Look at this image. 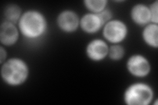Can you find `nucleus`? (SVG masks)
<instances>
[{
	"label": "nucleus",
	"instance_id": "nucleus-15",
	"mask_svg": "<svg viewBox=\"0 0 158 105\" xmlns=\"http://www.w3.org/2000/svg\"><path fill=\"white\" fill-rule=\"evenodd\" d=\"M148 7H149L150 13L151 22L158 24V1L156 0L150 6H148Z\"/></svg>",
	"mask_w": 158,
	"mask_h": 105
},
{
	"label": "nucleus",
	"instance_id": "nucleus-14",
	"mask_svg": "<svg viewBox=\"0 0 158 105\" xmlns=\"http://www.w3.org/2000/svg\"><path fill=\"white\" fill-rule=\"evenodd\" d=\"M125 49L121 44H111L107 57L113 61H119L125 57Z\"/></svg>",
	"mask_w": 158,
	"mask_h": 105
},
{
	"label": "nucleus",
	"instance_id": "nucleus-6",
	"mask_svg": "<svg viewBox=\"0 0 158 105\" xmlns=\"http://www.w3.org/2000/svg\"><path fill=\"white\" fill-rule=\"evenodd\" d=\"M56 23L59 29L63 33L73 34L79 28L80 17L73 10H63L58 14Z\"/></svg>",
	"mask_w": 158,
	"mask_h": 105
},
{
	"label": "nucleus",
	"instance_id": "nucleus-1",
	"mask_svg": "<svg viewBox=\"0 0 158 105\" xmlns=\"http://www.w3.org/2000/svg\"><path fill=\"white\" fill-rule=\"evenodd\" d=\"M17 26L22 36L34 40L44 36L48 30V23L46 16L41 11L30 9L23 12Z\"/></svg>",
	"mask_w": 158,
	"mask_h": 105
},
{
	"label": "nucleus",
	"instance_id": "nucleus-3",
	"mask_svg": "<svg viewBox=\"0 0 158 105\" xmlns=\"http://www.w3.org/2000/svg\"><path fill=\"white\" fill-rule=\"evenodd\" d=\"M154 99V89L149 84L144 82L129 85L123 93V101L127 105H149Z\"/></svg>",
	"mask_w": 158,
	"mask_h": 105
},
{
	"label": "nucleus",
	"instance_id": "nucleus-10",
	"mask_svg": "<svg viewBox=\"0 0 158 105\" xmlns=\"http://www.w3.org/2000/svg\"><path fill=\"white\" fill-rule=\"evenodd\" d=\"M130 17L132 21L139 26L144 27L151 23L149 7L144 3H137L131 9Z\"/></svg>",
	"mask_w": 158,
	"mask_h": 105
},
{
	"label": "nucleus",
	"instance_id": "nucleus-4",
	"mask_svg": "<svg viewBox=\"0 0 158 105\" xmlns=\"http://www.w3.org/2000/svg\"><path fill=\"white\" fill-rule=\"evenodd\" d=\"M103 39L110 44H121L128 34L127 24L120 19L112 18L102 29Z\"/></svg>",
	"mask_w": 158,
	"mask_h": 105
},
{
	"label": "nucleus",
	"instance_id": "nucleus-5",
	"mask_svg": "<svg viewBox=\"0 0 158 105\" xmlns=\"http://www.w3.org/2000/svg\"><path fill=\"white\" fill-rule=\"evenodd\" d=\"M126 68L132 76L138 78L147 77L151 72V64L148 59L142 54H133L127 61Z\"/></svg>",
	"mask_w": 158,
	"mask_h": 105
},
{
	"label": "nucleus",
	"instance_id": "nucleus-8",
	"mask_svg": "<svg viewBox=\"0 0 158 105\" xmlns=\"http://www.w3.org/2000/svg\"><path fill=\"white\" fill-rule=\"evenodd\" d=\"M20 34L17 24L3 21L0 25L1 46L6 47L15 45L19 40Z\"/></svg>",
	"mask_w": 158,
	"mask_h": 105
},
{
	"label": "nucleus",
	"instance_id": "nucleus-16",
	"mask_svg": "<svg viewBox=\"0 0 158 105\" xmlns=\"http://www.w3.org/2000/svg\"><path fill=\"white\" fill-rule=\"evenodd\" d=\"M98 14L100 17L102 21L104 23V24L113 18V13L107 7L103 10V11H102L101 13H98Z\"/></svg>",
	"mask_w": 158,
	"mask_h": 105
},
{
	"label": "nucleus",
	"instance_id": "nucleus-12",
	"mask_svg": "<svg viewBox=\"0 0 158 105\" xmlns=\"http://www.w3.org/2000/svg\"><path fill=\"white\" fill-rule=\"evenodd\" d=\"M23 13L21 7L16 3H9L6 6L3 11L4 21L17 24Z\"/></svg>",
	"mask_w": 158,
	"mask_h": 105
},
{
	"label": "nucleus",
	"instance_id": "nucleus-11",
	"mask_svg": "<svg viewBox=\"0 0 158 105\" xmlns=\"http://www.w3.org/2000/svg\"><path fill=\"white\" fill-rule=\"evenodd\" d=\"M142 40L148 47H158V24L149 23L143 27L142 32Z\"/></svg>",
	"mask_w": 158,
	"mask_h": 105
},
{
	"label": "nucleus",
	"instance_id": "nucleus-17",
	"mask_svg": "<svg viewBox=\"0 0 158 105\" xmlns=\"http://www.w3.org/2000/svg\"><path fill=\"white\" fill-rule=\"evenodd\" d=\"M7 59V50L4 46H0V64L3 63Z\"/></svg>",
	"mask_w": 158,
	"mask_h": 105
},
{
	"label": "nucleus",
	"instance_id": "nucleus-13",
	"mask_svg": "<svg viewBox=\"0 0 158 105\" xmlns=\"http://www.w3.org/2000/svg\"><path fill=\"white\" fill-rule=\"evenodd\" d=\"M107 0H85L83 1L84 6L88 12L98 14L107 7Z\"/></svg>",
	"mask_w": 158,
	"mask_h": 105
},
{
	"label": "nucleus",
	"instance_id": "nucleus-2",
	"mask_svg": "<svg viewBox=\"0 0 158 105\" xmlns=\"http://www.w3.org/2000/svg\"><path fill=\"white\" fill-rule=\"evenodd\" d=\"M30 75L27 63L23 59L11 57L1 64V78L10 87H17L25 83Z\"/></svg>",
	"mask_w": 158,
	"mask_h": 105
},
{
	"label": "nucleus",
	"instance_id": "nucleus-9",
	"mask_svg": "<svg viewBox=\"0 0 158 105\" xmlns=\"http://www.w3.org/2000/svg\"><path fill=\"white\" fill-rule=\"evenodd\" d=\"M103 26L104 23L98 14L88 12L80 17L79 28L87 34H96L102 30Z\"/></svg>",
	"mask_w": 158,
	"mask_h": 105
},
{
	"label": "nucleus",
	"instance_id": "nucleus-7",
	"mask_svg": "<svg viewBox=\"0 0 158 105\" xmlns=\"http://www.w3.org/2000/svg\"><path fill=\"white\" fill-rule=\"evenodd\" d=\"M109 45L104 39H94L87 44L85 49L86 57L92 62H101L107 57Z\"/></svg>",
	"mask_w": 158,
	"mask_h": 105
}]
</instances>
